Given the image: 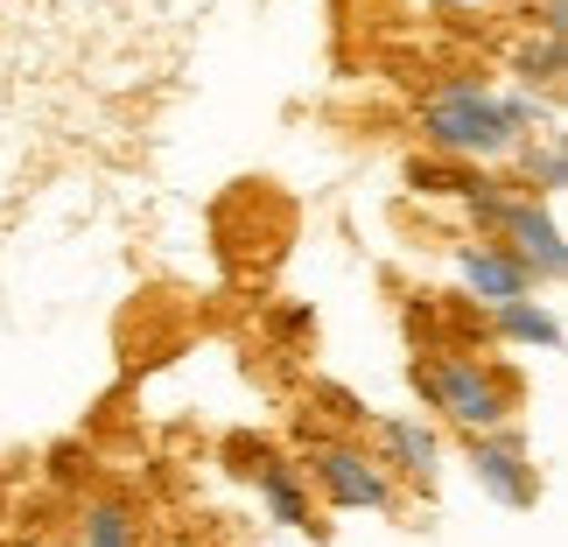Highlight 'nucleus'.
I'll use <instances>...</instances> for the list:
<instances>
[{
	"mask_svg": "<svg viewBox=\"0 0 568 547\" xmlns=\"http://www.w3.org/2000/svg\"><path fill=\"white\" fill-rule=\"evenodd\" d=\"M534 126H540V99L491 92V84H477V78H449L422 99V141L456 169L506 162L519 148H534L540 141Z\"/></svg>",
	"mask_w": 568,
	"mask_h": 547,
	"instance_id": "f257e3e1",
	"label": "nucleus"
},
{
	"mask_svg": "<svg viewBox=\"0 0 568 547\" xmlns=\"http://www.w3.org/2000/svg\"><path fill=\"white\" fill-rule=\"evenodd\" d=\"M414 386H422V401L443 414L449 428H464L470 443L477 435H498L519 414V401H527V386H519L513 365L477 358V352H422L414 358Z\"/></svg>",
	"mask_w": 568,
	"mask_h": 547,
	"instance_id": "f03ea898",
	"label": "nucleus"
},
{
	"mask_svg": "<svg viewBox=\"0 0 568 547\" xmlns=\"http://www.w3.org/2000/svg\"><path fill=\"white\" fill-rule=\"evenodd\" d=\"M470 225H477V239L506 246L527 281H561V267H568L561 225L548 217V204H540L534 190H513V183L477 176V183H470Z\"/></svg>",
	"mask_w": 568,
	"mask_h": 547,
	"instance_id": "7ed1b4c3",
	"label": "nucleus"
},
{
	"mask_svg": "<svg viewBox=\"0 0 568 547\" xmlns=\"http://www.w3.org/2000/svg\"><path fill=\"white\" fill-rule=\"evenodd\" d=\"M302 485L310 498H323L331 513H386L393 506V477L379 470V456L352 443V435H316L302 443Z\"/></svg>",
	"mask_w": 568,
	"mask_h": 547,
	"instance_id": "20e7f679",
	"label": "nucleus"
},
{
	"mask_svg": "<svg viewBox=\"0 0 568 547\" xmlns=\"http://www.w3.org/2000/svg\"><path fill=\"white\" fill-rule=\"evenodd\" d=\"M470 470L498 506H534L540 498V477H534V456H527V435L519 428H498V435H477L470 443Z\"/></svg>",
	"mask_w": 568,
	"mask_h": 547,
	"instance_id": "39448f33",
	"label": "nucleus"
},
{
	"mask_svg": "<svg viewBox=\"0 0 568 547\" xmlns=\"http://www.w3.org/2000/svg\"><path fill=\"white\" fill-rule=\"evenodd\" d=\"M373 435H379V470L386 477H407V485H428L435 477V464H443V443H435V428H422V422H407V414H379L373 422Z\"/></svg>",
	"mask_w": 568,
	"mask_h": 547,
	"instance_id": "423d86ee",
	"label": "nucleus"
},
{
	"mask_svg": "<svg viewBox=\"0 0 568 547\" xmlns=\"http://www.w3.org/2000/svg\"><path fill=\"white\" fill-rule=\"evenodd\" d=\"M456 274H464V288L485 302V310H498V302H527V288H534V281L519 274V260L506 246H491V239L456 246Z\"/></svg>",
	"mask_w": 568,
	"mask_h": 547,
	"instance_id": "0eeeda50",
	"label": "nucleus"
},
{
	"mask_svg": "<svg viewBox=\"0 0 568 547\" xmlns=\"http://www.w3.org/2000/svg\"><path fill=\"white\" fill-rule=\"evenodd\" d=\"M253 485H260V498H267V513L281 519V527H310V485H302L295 464H281V456H260Z\"/></svg>",
	"mask_w": 568,
	"mask_h": 547,
	"instance_id": "6e6552de",
	"label": "nucleus"
},
{
	"mask_svg": "<svg viewBox=\"0 0 568 547\" xmlns=\"http://www.w3.org/2000/svg\"><path fill=\"white\" fill-rule=\"evenodd\" d=\"M78 534H84V547H141V513L126 498H84Z\"/></svg>",
	"mask_w": 568,
	"mask_h": 547,
	"instance_id": "1a4fd4ad",
	"label": "nucleus"
},
{
	"mask_svg": "<svg viewBox=\"0 0 568 547\" xmlns=\"http://www.w3.org/2000/svg\"><path fill=\"white\" fill-rule=\"evenodd\" d=\"M491 331L513 337V344H540V352H555V344H561V323L548 310H534V302H498V310H491Z\"/></svg>",
	"mask_w": 568,
	"mask_h": 547,
	"instance_id": "9d476101",
	"label": "nucleus"
},
{
	"mask_svg": "<svg viewBox=\"0 0 568 547\" xmlns=\"http://www.w3.org/2000/svg\"><path fill=\"white\" fill-rule=\"evenodd\" d=\"M519 162H527V176H540V190H561V141L540 134V148H519Z\"/></svg>",
	"mask_w": 568,
	"mask_h": 547,
	"instance_id": "9b49d317",
	"label": "nucleus"
},
{
	"mask_svg": "<svg viewBox=\"0 0 568 547\" xmlns=\"http://www.w3.org/2000/svg\"><path fill=\"white\" fill-rule=\"evenodd\" d=\"M310 401H323V407H331V422H344V428H358V422H365V407H358L344 386H316Z\"/></svg>",
	"mask_w": 568,
	"mask_h": 547,
	"instance_id": "f8f14e48",
	"label": "nucleus"
}]
</instances>
